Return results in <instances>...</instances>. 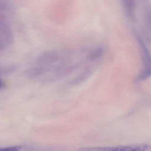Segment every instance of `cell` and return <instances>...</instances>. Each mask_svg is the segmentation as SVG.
<instances>
[{"mask_svg":"<svg viewBox=\"0 0 151 151\" xmlns=\"http://www.w3.org/2000/svg\"><path fill=\"white\" fill-rule=\"evenodd\" d=\"M135 35L141 50L144 64H145V69L135 78V82L138 83L147 79L150 77L151 75V59L148 49L141 37L137 32H136Z\"/></svg>","mask_w":151,"mask_h":151,"instance_id":"1","label":"cell"},{"mask_svg":"<svg viewBox=\"0 0 151 151\" xmlns=\"http://www.w3.org/2000/svg\"><path fill=\"white\" fill-rule=\"evenodd\" d=\"M148 145L145 144L116 147H97L79 148L78 151H146Z\"/></svg>","mask_w":151,"mask_h":151,"instance_id":"2","label":"cell"},{"mask_svg":"<svg viewBox=\"0 0 151 151\" xmlns=\"http://www.w3.org/2000/svg\"><path fill=\"white\" fill-rule=\"evenodd\" d=\"M124 11L126 16L131 20L135 18L136 4L133 1H123Z\"/></svg>","mask_w":151,"mask_h":151,"instance_id":"3","label":"cell"},{"mask_svg":"<svg viewBox=\"0 0 151 151\" xmlns=\"http://www.w3.org/2000/svg\"><path fill=\"white\" fill-rule=\"evenodd\" d=\"M21 147L19 146L9 147H0V151H20Z\"/></svg>","mask_w":151,"mask_h":151,"instance_id":"4","label":"cell"},{"mask_svg":"<svg viewBox=\"0 0 151 151\" xmlns=\"http://www.w3.org/2000/svg\"><path fill=\"white\" fill-rule=\"evenodd\" d=\"M1 81L0 80V88H1Z\"/></svg>","mask_w":151,"mask_h":151,"instance_id":"5","label":"cell"}]
</instances>
